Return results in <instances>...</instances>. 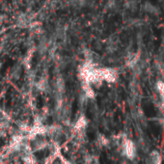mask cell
<instances>
[{
	"mask_svg": "<svg viewBox=\"0 0 164 164\" xmlns=\"http://www.w3.org/2000/svg\"><path fill=\"white\" fill-rule=\"evenodd\" d=\"M143 9H144V11L148 14H150L152 15H157L158 14H159V10H158V8L156 6H155L153 4L150 3V2H146L144 4V7H143Z\"/></svg>",
	"mask_w": 164,
	"mask_h": 164,
	"instance_id": "cell-1",
	"label": "cell"
},
{
	"mask_svg": "<svg viewBox=\"0 0 164 164\" xmlns=\"http://www.w3.org/2000/svg\"><path fill=\"white\" fill-rule=\"evenodd\" d=\"M107 7L111 11H116L119 8V3L117 2V0H109L107 3Z\"/></svg>",
	"mask_w": 164,
	"mask_h": 164,
	"instance_id": "cell-4",
	"label": "cell"
},
{
	"mask_svg": "<svg viewBox=\"0 0 164 164\" xmlns=\"http://www.w3.org/2000/svg\"><path fill=\"white\" fill-rule=\"evenodd\" d=\"M126 7H128L129 9H130L131 11H134V10L137 8V5L134 1H132V0H130V1H129L128 3H126Z\"/></svg>",
	"mask_w": 164,
	"mask_h": 164,
	"instance_id": "cell-5",
	"label": "cell"
},
{
	"mask_svg": "<svg viewBox=\"0 0 164 164\" xmlns=\"http://www.w3.org/2000/svg\"><path fill=\"white\" fill-rule=\"evenodd\" d=\"M157 89H158V91H159L160 93H164V83L163 82H158L157 83Z\"/></svg>",
	"mask_w": 164,
	"mask_h": 164,
	"instance_id": "cell-6",
	"label": "cell"
},
{
	"mask_svg": "<svg viewBox=\"0 0 164 164\" xmlns=\"http://www.w3.org/2000/svg\"><path fill=\"white\" fill-rule=\"evenodd\" d=\"M125 153L126 155V156L129 157V158H132L135 155V148H134V145L133 143L130 142V141H128L126 143L125 145Z\"/></svg>",
	"mask_w": 164,
	"mask_h": 164,
	"instance_id": "cell-2",
	"label": "cell"
},
{
	"mask_svg": "<svg viewBox=\"0 0 164 164\" xmlns=\"http://www.w3.org/2000/svg\"><path fill=\"white\" fill-rule=\"evenodd\" d=\"M91 0H71V4L76 8H84L88 6Z\"/></svg>",
	"mask_w": 164,
	"mask_h": 164,
	"instance_id": "cell-3",
	"label": "cell"
}]
</instances>
